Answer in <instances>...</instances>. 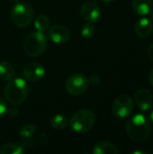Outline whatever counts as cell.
<instances>
[{"label":"cell","mask_w":153,"mask_h":154,"mask_svg":"<svg viewBox=\"0 0 153 154\" xmlns=\"http://www.w3.org/2000/svg\"><path fill=\"white\" fill-rule=\"evenodd\" d=\"M152 23L150 19H148L146 17H142V18L139 19L134 25L135 33L141 38H145V37H148L149 35H151V33L152 32Z\"/></svg>","instance_id":"12"},{"label":"cell","mask_w":153,"mask_h":154,"mask_svg":"<svg viewBox=\"0 0 153 154\" xmlns=\"http://www.w3.org/2000/svg\"><path fill=\"white\" fill-rule=\"evenodd\" d=\"M134 102L138 108L142 111H147L151 108L153 103L151 92L146 88H140L134 95Z\"/></svg>","instance_id":"11"},{"label":"cell","mask_w":153,"mask_h":154,"mask_svg":"<svg viewBox=\"0 0 153 154\" xmlns=\"http://www.w3.org/2000/svg\"><path fill=\"white\" fill-rule=\"evenodd\" d=\"M23 74L26 80L30 82H36L43 78L45 74V69L43 66L40 63L30 62L24 66L23 69Z\"/></svg>","instance_id":"8"},{"label":"cell","mask_w":153,"mask_h":154,"mask_svg":"<svg viewBox=\"0 0 153 154\" xmlns=\"http://www.w3.org/2000/svg\"><path fill=\"white\" fill-rule=\"evenodd\" d=\"M149 81H150L151 85L153 87V69L150 71V74H149Z\"/></svg>","instance_id":"24"},{"label":"cell","mask_w":153,"mask_h":154,"mask_svg":"<svg viewBox=\"0 0 153 154\" xmlns=\"http://www.w3.org/2000/svg\"><path fill=\"white\" fill-rule=\"evenodd\" d=\"M49 37L53 42L57 44H63L70 39V32L64 25L54 24L49 29Z\"/></svg>","instance_id":"10"},{"label":"cell","mask_w":153,"mask_h":154,"mask_svg":"<svg viewBox=\"0 0 153 154\" xmlns=\"http://www.w3.org/2000/svg\"><path fill=\"white\" fill-rule=\"evenodd\" d=\"M23 147L15 143H5L0 147V154H22Z\"/></svg>","instance_id":"18"},{"label":"cell","mask_w":153,"mask_h":154,"mask_svg":"<svg viewBox=\"0 0 153 154\" xmlns=\"http://www.w3.org/2000/svg\"><path fill=\"white\" fill-rule=\"evenodd\" d=\"M47 38L42 32L30 33L24 40L23 48L26 55L30 57H39L44 53L47 48Z\"/></svg>","instance_id":"4"},{"label":"cell","mask_w":153,"mask_h":154,"mask_svg":"<svg viewBox=\"0 0 153 154\" xmlns=\"http://www.w3.org/2000/svg\"><path fill=\"white\" fill-rule=\"evenodd\" d=\"M92 152L94 154H118L119 151L114 143L108 141H101L94 145Z\"/></svg>","instance_id":"13"},{"label":"cell","mask_w":153,"mask_h":154,"mask_svg":"<svg viewBox=\"0 0 153 154\" xmlns=\"http://www.w3.org/2000/svg\"><path fill=\"white\" fill-rule=\"evenodd\" d=\"M89 80V83H92L94 85H96V84H99L100 80H101V78L98 74H92L91 77L88 79Z\"/></svg>","instance_id":"22"},{"label":"cell","mask_w":153,"mask_h":154,"mask_svg":"<svg viewBox=\"0 0 153 154\" xmlns=\"http://www.w3.org/2000/svg\"><path fill=\"white\" fill-rule=\"evenodd\" d=\"M132 7L139 15H147L151 13L153 7L152 0H133Z\"/></svg>","instance_id":"14"},{"label":"cell","mask_w":153,"mask_h":154,"mask_svg":"<svg viewBox=\"0 0 153 154\" xmlns=\"http://www.w3.org/2000/svg\"><path fill=\"white\" fill-rule=\"evenodd\" d=\"M132 153L133 154H144L145 153V152H142V151H134V152H133Z\"/></svg>","instance_id":"25"},{"label":"cell","mask_w":153,"mask_h":154,"mask_svg":"<svg viewBox=\"0 0 153 154\" xmlns=\"http://www.w3.org/2000/svg\"><path fill=\"white\" fill-rule=\"evenodd\" d=\"M68 118L63 115H55L50 119V125L56 130H62L66 128L69 125Z\"/></svg>","instance_id":"17"},{"label":"cell","mask_w":153,"mask_h":154,"mask_svg":"<svg viewBox=\"0 0 153 154\" xmlns=\"http://www.w3.org/2000/svg\"><path fill=\"white\" fill-rule=\"evenodd\" d=\"M33 18V9L27 2H17L11 10V20L20 28L27 27Z\"/></svg>","instance_id":"5"},{"label":"cell","mask_w":153,"mask_h":154,"mask_svg":"<svg viewBox=\"0 0 153 154\" xmlns=\"http://www.w3.org/2000/svg\"><path fill=\"white\" fill-rule=\"evenodd\" d=\"M101 1H103V2H105V3H109V2H112V1H114V0H101Z\"/></svg>","instance_id":"27"},{"label":"cell","mask_w":153,"mask_h":154,"mask_svg":"<svg viewBox=\"0 0 153 154\" xmlns=\"http://www.w3.org/2000/svg\"><path fill=\"white\" fill-rule=\"evenodd\" d=\"M150 119H151V121L153 123V110L151 112V114H150Z\"/></svg>","instance_id":"26"},{"label":"cell","mask_w":153,"mask_h":154,"mask_svg":"<svg viewBox=\"0 0 153 154\" xmlns=\"http://www.w3.org/2000/svg\"><path fill=\"white\" fill-rule=\"evenodd\" d=\"M88 86V79L81 73L72 74L68 78L65 83V88L67 92L75 97L84 94L87 90Z\"/></svg>","instance_id":"6"},{"label":"cell","mask_w":153,"mask_h":154,"mask_svg":"<svg viewBox=\"0 0 153 154\" xmlns=\"http://www.w3.org/2000/svg\"><path fill=\"white\" fill-rule=\"evenodd\" d=\"M95 31H96V28H95V25L93 24V23L87 22L86 23H84L81 26L80 33H81L82 37H84L85 39H89L94 35Z\"/></svg>","instance_id":"20"},{"label":"cell","mask_w":153,"mask_h":154,"mask_svg":"<svg viewBox=\"0 0 153 154\" xmlns=\"http://www.w3.org/2000/svg\"><path fill=\"white\" fill-rule=\"evenodd\" d=\"M28 93V85L21 78H13L8 80L4 91L5 99L12 105H20L24 102Z\"/></svg>","instance_id":"2"},{"label":"cell","mask_w":153,"mask_h":154,"mask_svg":"<svg viewBox=\"0 0 153 154\" xmlns=\"http://www.w3.org/2000/svg\"><path fill=\"white\" fill-rule=\"evenodd\" d=\"M34 27L38 32H45L50 27V20L45 14L38 15L34 20Z\"/></svg>","instance_id":"16"},{"label":"cell","mask_w":153,"mask_h":154,"mask_svg":"<svg viewBox=\"0 0 153 154\" xmlns=\"http://www.w3.org/2000/svg\"><path fill=\"white\" fill-rule=\"evenodd\" d=\"M96 123V116L89 109L78 110L71 116L69 124L71 129L78 134L88 132L93 128Z\"/></svg>","instance_id":"3"},{"label":"cell","mask_w":153,"mask_h":154,"mask_svg":"<svg viewBox=\"0 0 153 154\" xmlns=\"http://www.w3.org/2000/svg\"><path fill=\"white\" fill-rule=\"evenodd\" d=\"M14 68L8 61H1L0 62V79L3 80H10L14 78Z\"/></svg>","instance_id":"15"},{"label":"cell","mask_w":153,"mask_h":154,"mask_svg":"<svg viewBox=\"0 0 153 154\" xmlns=\"http://www.w3.org/2000/svg\"><path fill=\"white\" fill-rule=\"evenodd\" d=\"M150 14H151V20L153 21V9L151 11V13H150Z\"/></svg>","instance_id":"28"},{"label":"cell","mask_w":153,"mask_h":154,"mask_svg":"<svg viewBox=\"0 0 153 154\" xmlns=\"http://www.w3.org/2000/svg\"><path fill=\"white\" fill-rule=\"evenodd\" d=\"M133 100L128 95L119 96L113 103L112 112L116 118L123 119L129 116L133 111Z\"/></svg>","instance_id":"7"},{"label":"cell","mask_w":153,"mask_h":154,"mask_svg":"<svg viewBox=\"0 0 153 154\" xmlns=\"http://www.w3.org/2000/svg\"><path fill=\"white\" fill-rule=\"evenodd\" d=\"M37 129H38V127L35 125H33V124H26L23 126H22L21 129H20V132H19L20 137L24 139V140H29L35 134Z\"/></svg>","instance_id":"19"},{"label":"cell","mask_w":153,"mask_h":154,"mask_svg":"<svg viewBox=\"0 0 153 154\" xmlns=\"http://www.w3.org/2000/svg\"><path fill=\"white\" fill-rule=\"evenodd\" d=\"M6 111H7L6 104H5V100L0 97V118L6 113Z\"/></svg>","instance_id":"21"},{"label":"cell","mask_w":153,"mask_h":154,"mask_svg":"<svg viewBox=\"0 0 153 154\" xmlns=\"http://www.w3.org/2000/svg\"><path fill=\"white\" fill-rule=\"evenodd\" d=\"M151 127L150 121L142 114H136L129 118L125 126L128 137L136 143L146 141L151 134Z\"/></svg>","instance_id":"1"},{"label":"cell","mask_w":153,"mask_h":154,"mask_svg":"<svg viewBox=\"0 0 153 154\" xmlns=\"http://www.w3.org/2000/svg\"><path fill=\"white\" fill-rule=\"evenodd\" d=\"M148 56L149 58L153 61V43L151 44L148 48Z\"/></svg>","instance_id":"23"},{"label":"cell","mask_w":153,"mask_h":154,"mask_svg":"<svg viewBox=\"0 0 153 154\" xmlns=\"http://www.w3.org/2000/svg\"><path fill=\"white\" fill-rule=\"evenodd\" d=\"M80 14L85 21L95 23L101 15V9L97 4L92 1H87L80 7Z\"/></svg>","instance_id":"9"}]
</instances>
